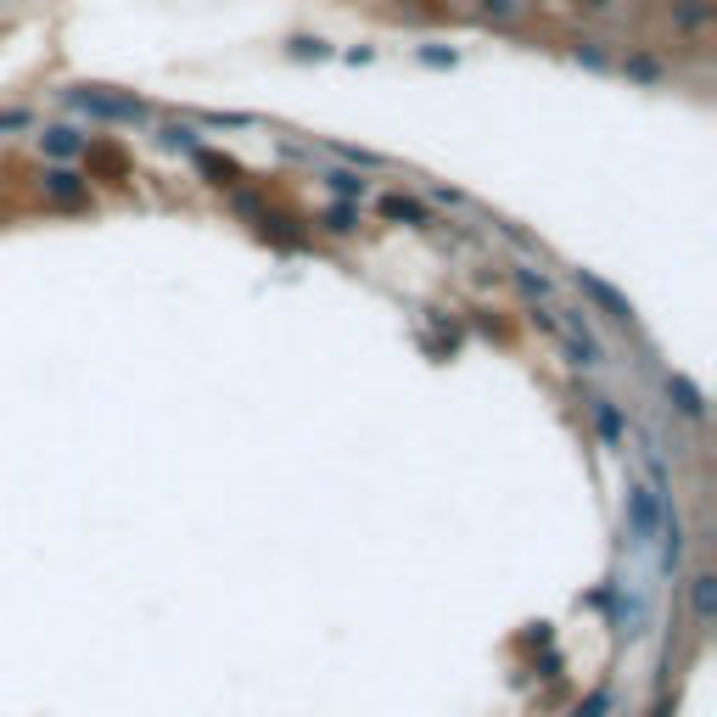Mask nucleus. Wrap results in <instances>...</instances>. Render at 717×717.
I'll return each mask as SVG.
<instances>
[{
  "label": "nucleus",
  "mask_w": 717,
  "mask_h": 717,
  "mask_svg": "<svg viewBox=\"0 0 717 717\" xmlns=\"http://www.w3.org/2000/svg\"><path fill=\"white\" fill-rule=\"evenodd\" d=\"M73 107V113L85 118H101V124H129V129H146L152 124V101L129 96V90H101V85H73L68 96H62Z\"/></svg>",
  "instance_id": "obj_1"
},
{
  "label": "nucleus",
  "mask_w": 717,
  "mask_h": 717,
  "mask_svg": "<svg viewBox=\"0 0 717 717\" xmlns=\"http://www.w3.org/2000/svg\"><path fill=\"white\" fill-rule=\"evenodd\" d=\"M622 527H628V544H633V549H650V544H656L661 499L650 493L645 477H628V488H622Z\"/></svg>",
  "instance_id": "obj_2"
},
{
  "label": "nucleus",
  "mask_w": 717,
  "mask_h": 717,
  "mask_svg": "<svg viewBox=\"0 0 717 717\" xmlns=\"http://www.w3.org/2000/svg\"><path fill=\"white\" fill-rule=\"evenodd\" d=\"M577 292L589 297V303H594V309L605 314V320H617V325H633V320H639V314H633V303H628V297H622V292H617V286H611V281H600L594 269H577Z\"/></svg>",
  "instance_id": "obj_3"
},
{
  "label": "nucleus",
  "mask_w": 717,
  "mask_h": 717,
  "mask_svg": "<svg viewBox=\"0 0 717 717\" xmlns=\"http://www.w3.org/2000/svg\"><path fill=\"white\" fill-rule=\"evenodd\" d=\"M40 191H45V202H62V208H85V202H90V180H85V174H73L68 163L45 169Z\"/></svg>",
  "instance_id": "obj_4"
},
{
  "label": "nucleus",
  "mask_w": 717,
  "mask_h": 717,
  "mask_svg": "<svg viewBox=\"0 0 717 717\" xmlns=\"http://www.w3.org/2000/svg\"><path fill=\"white\" fill-rule=\"evenodd\" d=\"M667 404H673L689 426H701V421H706V393H701V387H695L689 376H667Z\"/></svg>",
  "instance_id": "obj_5"
},
{
  "label": "nucleus",
  "mask_w": 717,
  "mask_h": 717,
  "mask_svg": "<svg viewBox=\"0 0 717 717\" xmlns=\"http://www.w3.org/2000/svg\"><path fill=\"white\" fill-rule=\"evenodd\" d=\"M376 208H381V219H387V225H432V213H426V202L404 197V191H387V197H381Z\"/></svg>",
  "instance_id": "obj_6"
},
{
  "label": "nucleus",
  "mask_w": 717,
  "mask_h": 717,
  "mask_svg": "<svg viewBox=\"0 0 717 717\" xmlns=\"http://www.w3.org/2000/svg\"><path fill=\"white\" fill-rule=\"evenodd\" d=\"M40 152L51 157V163H73V157L85 152V135H79V129H68V124H51L40 135Z\"/></svg>",
  "instance_id": "obj_7"
},
{
  "label": "nucleus",
  "mask_w": 717,
  "mask_h": 717,
  "mask_svg": "<svg viewBox=\"0 0 717 717\" xmlns=\"http://www.w3.org/2000/svg\"><path fill=\"white\" fill-rule=\"evenodd\" d=\"M589 421H594V432H600L611 449H617L622 437H628V421H622V409L611 404V398H589Z\"/></svg>",
  "instance_id": "obj_8"
},
{
  "label": "nucleus",
  "mask_w": 717,
  "mask_h": 717,
  "mask_svg": "<svg viewBox=\"0 0 717 717\" xmlns=\"http://www.w3.org/2000/svg\"><path fill=\"white\" fill-rule=\"evenodd\" d=\"M689 605H695V622H701V628H712V617H717V577H712V572H695V577H689Z\"/></svg>",
  "instance_id": "obj_9"
},
{
  "label": "nucleus",
  "mask_w": 717,
  "mask_h": 717,
  "mask_svg": "<svg viewBox=\"0 0 717 717\" xmlns=\"http://www.w3.org/2000/svg\"><path fill=\"white\" fill-rule=\"evenodd\" d=\"M191 163L208 174V185H236V180H241V163H236V157H219V152H208V146H197V152H191Z\"/></svg>",
  "instance_id": "obj_10"
},
{
  "label": "nucleus",
  "mask_w": 717,
  "mask_h": 717,
  "mask_svg": "<svg viewBox=\"0 0 717 717\" xmlns=\"http://www.w3.org/2000/svg\"><path fill=\"white\" fill-rule=\"evenodd\" d=\"M325 185H331L342 202H359V197L370 191V180H365L359 169H325Z\"/></svg>",
  "instance_id": "obj_11"
},
{
  "label": "nucleus",
  "mask_w": 717,
  "mask_h": 717,
  "mask_svg": "<svg viewBox=\"0 0 717 717\" xmlns=\"http://www.w3.org/2000/svg\"><path fill=\"white\" fill-rule=\"evenodd\" d=\"M572 62H583L589 73H611L617 62H611V51H600V40H577L572 45Z\"/></svg>",
  "instance_id": "obj_12"
},
{
  "label": "nucleus",
  "mask_w": 717,
  "mask_h": 717,
  "mask_svg": "<svg viewBox=\"0 0 717 717\" xmlns=\"http://www.w3.org/2000/svg\"><path fill=\"white\" fill-rule=\"evenodd\" d=\"M510 281H516L527 297H549V292H555V281H549V275H538L533 264H516V269H510Z\"/></svg>",
  "instance_id": "obj_13"
},
{
  "label": "nucleus",
  "mask_w": 717,
  "mask_h": 717,
  "mask_svg": "<svg viewBox=\"0 0 717 717\" xmlns=\"http://www.w3.org/2000/svg\"><path fill=\"white\" fill-rule=\"evenodd\" d=\"M331 157H337L342 169H359V174H376L381 157L376 152H359V146H331Z\"/></svg>",
  "instance_id": "obj_14"
},
{
  "label": "nucleus",
  "mask_w": 717,
  "mask_h": 717,
  "mask_svg": "<svg viewBox=\"0 0 717 717\" xmlns=\"http://www.w3.org/2000/svg\"><path fill=\"white\" fill-rule=\"evenodd\" d=\"M622 73L639 79V85H661V79H667V68H661L656 57H628V62H622Z\"/></svg>",
  "instance_id": "obj_15"
},
{
  "label": "nucleus",
  "mask_w": 717,
  "mask_h": 717,
  "mask_svg": "<svg viewBox=\"0 0 717 717\" xmlns=\"http://www.w3.org/2000/svg\"><path fill=\"white\" fill-rule=\"evenodd\" d=\"M706 17H712V0H684V6H673L678 29H706Z\"/></svg>",
  "instance_id": "obj_16"
},
{
  "label": "nucleus",
  "mask_w": 717,
  "mask_h": 717,
  "mask_svg": "<svg viewBox=\"0 0 717 717\" xmlns=\"http://www.w3.org/2000/svg\"><path fill=\"white\" fill-rule=\"evenodd\" d=\"M157 141L169 146V152H197V129L191 124H169V129H157Z\"/></svg>",
  "instance_id": "obj_17"
},
{
  "label": "nucleus",
  "mask_w": 717,
  "mask_h": 717,
  "mask_svg": "<svg viewBox=\"0 0 717 717\" xmlns=\"http://www.w3.org/2000/svg\"><path fill=\"white\" fill-rule=\"evenodd\" d=\"M325 230H331V236H348V230H359V208H353V202H337V208L325 213Z\"/></svg>",
  "instance_id": "obj_18"
},
{
  "label": "nucleus",
  "mask_w": 717,
  "mask_h": 717,
  "mask_svg": "<svg viewBox=\"0 0 717 717\" xmlns=\"http://www.w3.org/2000/svg\"><path fill=\"white\" fill-rule=\"evenodd\" d=\"M521 6H527V0H482L477 17H482V23H510V17L521 12Z\"/></svg>",
  "instance_id": "obj_19"
},
{
  "label": "nucleus",
  "mask_w": 717,
  "mask_h": 717,
  "mask_svg": "<svg viewBox=\"0 0 717 717\" xmlns=\"http://www.w3.org/2000/svg\"><path fill=\"white\" fill-rule=\"evenodd\" d=\"M286 57H297V62H325V57H331V45H325V40H292V45H286Z\"/></svg>",
  "instance_id": "obj_20"
},
{
  "label": "nucleus",
  "mask_w": 717,
  "mask_h": 717,
  "mask_svg": "<svg viewBox=\"0 0 717 717\" xmlns=\"http://www.w3.org/2000/svg\"><path fill=\"white\" fill-rule=\"evenodd\" d=\"M605 712H611V689H594V695H589L583 706H577L572 717H605Z\"/></svg>",
  "instance_id": "obj_21"
},
{
  "label": "nucleus",
  "mask_w": 717,
  "mask_h": 717,
  "mask_svg": "<svg viewBox=\"0 0 717 717\" xmlns=\"http://www.w3.org/2000/svg\"><path fill=\"white\" fill-rule=\"evenodd\" d=\"M421 62H426V68H454L460 57H454V51H437V45H432V51H421Z\"/></svg>",
  "instance_id": "obj_22"
},
{
  "label": "nucleus",
  "mask_w": 717,
  "mask_h": 717,
  "mask_svg": "<svg viewBox=\"0 0 717 717\" xmlns=\"http://www.w3.org/2000/svg\"><path fill=\"white\" fill-rule=\"evenodd\" d=\"M577 6H589V12H611L617 0H577Z\"/></svg>",
  "instance_id": "obj_23"
}]
</instances>
